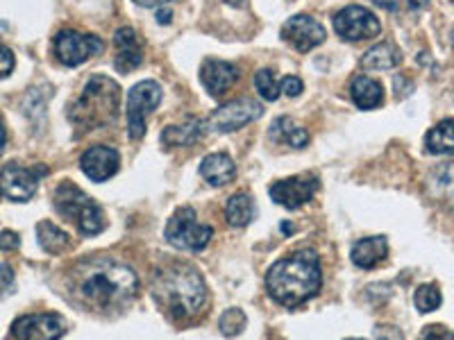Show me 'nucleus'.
Listing matches in <instances>:
<instances>
[{
    "instance_id": "1",
    "label": "nucleus",
    "mask_w": 454,
    "mask_h": 340,
    "mask_svg": "<svg viewBox=\"0 0 454 340\" xmlns=\"http://www.w3.org/2000/svg\"><path fill=\"white\" fill-rule=\"evenodd\" d=\"M71 290L93 309L125 306L139 293V277L128 263L109 257L84 259L71 273Z\"/></svg>"
},
{
    "instance_id": "2",
    "label": "nucleus",
    "mask_w": 454,
    "mask_h": 340,
    "mask_svg": "<svg viewBox=\"0 0 454 340\" xmlns=\"http://www.w3.org/2000/svg\"><path fill=\"white\" fill-rule=\"evenodd\" d=\"M323 286V270L320 259L314 250H298L289 257L279 259L269 268L266 289L270 298L282 306L305 305Z\"/></svg>"
},
{
    "instance_id": "3",
    "label": "nucleus",
    "mask_w": 454,
    "mask_h": 340,
    "mask_svg": "<svg viewBox=\"0 0 454 340\" xmlns=\"http://www.w3.org/2000/svg\"><path fill=\"white\" fill-rule=\"evenodd\" d=\"M155 302L176 318H192L205 306L207 286L192 263H166L153 277Z\"/></svg>"
},
{
    "instance_id": "4",
    "label": "nucleus",
    "mask_w": 454,
    "mask_h": 340,
    "mask_svg": "<svg viewBox=\"0 0 454 340\" xmlns=\"http://www.w3.org/2000/svg\"><path fill=\"white\" fill-rule=\"evenodd\" d=\"M121 103V87L107 75H93L80 98L73 103L68 119L82 132L116 123Z\"/></svg>"
},
{
    "instance_id": "5",
    "label": "nucleus",
    "mask_w": 454,
    "mask_h": 340,
    "mask_svg": "<svg viewBox=\"0 0 454 340\" xmlns=\"http://www.w3.org/2000/svg\"><path fill=\"white\" fill-rule=\"evenodd\" d=\"M52 202H55V209L59 212V216L71 220L87 236L100 234L107 227L103 206L71 182H64V184L57 186Z\"/></svg>"
},
{
    "instance_id": "6",
    "label": "nucleus",
    "mask_w": 454,
    "mask_h": 340,
    "mask_svg": "<svg viewBox=\"0 0 454 340\" xmlns=\"http://www.w3.org/2000/svg\"><path fill=\"white\" fill-rule=\"evenodd\" d=\"M166 241L177 250L186 252H200L209 245L214 236L212 225H202L198 222L196 209L193 206H180L173 216L166 222Z\"/></svg>"
},
{
    "instance_id": "7",
    "label": "nucleus",
    "mask_w": 454,
    "mask_h": 340,
    "mask_svg": "<svg viewBox=\"0 0 454 340\" xmlns=\"http://www.w3.org/2000/svg\"><path fill=\"white\" fill-rule=\"evenodd\" d=\"M161 87L155 80H141L128 93V135L141 139L145 135V120L161 103Z\"/></svg>"
},
{
    "instance_id": "8",
    "label": "nucleus",
    "mask_w": 454,
    "mask_h": 340,
    "mask_svg": "<svg viewBox=\"0 0 454 340\" xmlns=\"http://www.w3.org/2000/svg\"><path fill=\"white\" fill-rule=\"evenodd\" d=\"M334 32L343 42H364L382 32V23L368 7L348 5L334 14Z\"/></svg>"
},
{
    "instance_id": "9",
    "label": "nucleus",
    "mask_w": 454,
    "mask_h": 340,
    "mask_svg": "<svg viewBox=\"0 0 454 340\" xmlns=\"http://www.w3.org/2000/svg\"><path fill=\"white\" fill-rule=\"evenodd\" d=\"M103 50V39L96 35H82L78 30H62L55 36V55L64 66H80V64L100 55Z\"/></svg>"
},
{
    "instance_id": "10",
    "label": "nucleus",
    "mask_w": 454,
    "mask_h": 340,
    "mask_svg": "<svg viewBox=\"0 0 454 340\" xmlns=\"http://www.w3.org/2000/svg\"><path fill=\"white\" fill-rule=\"evenodd\" d=\"M262 113H263V107L257 103V100L253 98L232 100V103L218 107L216 112L209 116L207 128L214 129V132H221V135H227V132H237V129L254 123L257 119H262Z\"/></svg>"
},
{
    "instance_id": "11",
    "label": "nucleus",
    "mask_w": 454,
    "mask_h": 340,
    "mask_svg": "<svg viewBox=\"0 0 454 340\" xmlns=\"http://www.w3.org/2000/svg\"><path fill=\"white\" fill-rule=\"evenodd\" d=\"M48 175L46 166H26L19 164H7L0 173V189L10 200L14 202H27L36 193L39 180Z\"/></svg>"
},
{
    "instance_id": "12",
    "label": "nucleus",
    "mask_w": 454,
    "mask_h": 340,
    "mask_svg": "<svg viewBox=\"0 0 454 340\" xmlns=\"http://www.w3.org/2000/svg\"><path fill=\"white\" fill-rule=\"evenodd\" d=\"M64 334L67 322L57 313H27L12 325V336L16 340H59Z\"/></svg>"
},
{
    "instance_id": "13",
    "label": "nucleus",
    "mask_w": 454,
    "mask_h": 340,
    "mask_svg": "<svg viewBox=\"0 0 454 340\" xmlns=\"http://www.w3.org/2000/svg\"><path fill=\"white\" fill-rule=\"evenodd\" d=\"M325 27L314 16L298 14L282 26V39L298 52H309L325 42Z\"/></svg>"
},
{
    "instance_id": "14",
    "label": "nucleus",
    "mask_w": 454,
    "mask_h": 340,
    "mask_svg": "<svg viewBox=\"0 0 454 340\" xmlns=\"http://www.w3.org/2000/svg\"><path fill=\"white\" fill-rule=\"evenodd\" d=\"M316 191H318V180L314 175H298L275 182L269 193L284 209H300L302 205L311 202Z\"/></svg>"
},
{
    "instance_id": "15",
    "label": "nucleus",
    "mask_w": 454,
    "mask_h": 340,
    "mask_svg": "<svg viewBox=\"0 0 454 340\" xmlns=\"http://www.w3.org/2000/svg\"><path fill=\"white\" fill-rule=\"evenodd\" d=\"M121 155L119 150L109 148V145H93L80 157V168L84 175L93 182H107L119 173Z\"/></svg>"
},
{
    "instance_id": "16",
    "label": "nucleus",
    "mask_w": 454,
    "mask_h": 340,
    "mask_svg": "<svg viewBox=\"0 0 454 340\" xmlns=\"http://www.w3.org/2000/svg\"><path fill=\"white\" fill-rule=\"evenodd\" d=\"M114 46H116V57H114V68L119 73H129L141 66L144 62V42L139 32L132 27H121L114 35Z\"/></svg>"
},
{
    "instance_id": "17",
    "label": "nucleus",
    "mask_w": 454,
    "mask_h": 340,
    "mask_svg": "<svg viewBox=\"0 0 454 340\" xmlns=\"http://www.w3.org/2000/svg\"><path fill=\"white\" fill-rule=\"evenodd\" d=\"M200 80L207 91L212 93L214 98H218V96H223V93L230 91L237 84L239 66L209 57V59H205V64L200 68Z\"/></svg>"
},
{
    "instance_id": "18",
    "label": "nucleus",
    "mask_w": 454,
    "mask_h": 340,
    "mask_svg": "<svg viewBox=\"0 0 454 340\" xmlns=\"http://www.w3.org/2000/svg\"><path fill=\"white\" fill-rule=\"evenodd\" d=\"M352 263L359 266L364 270H371L375 266H380L382 261H387L388 257V241L387 236H368L356 241L352 245Z\"/></svg>"
},
{
    "instance_id": "19",
    "label": "nucleus",
    "mask_w": 454,
    "mask_h": 340,
    "mask_svg": "<svg viewBox=\"0 0 454 340\" xmlns=\"http://www.w3.org/2000/svg\"><path fill=\"white\" fill-rule=\"evenodd\" d=\"M200 175L212 186H225L237 177V164L225 152H214L202 159Z\"/></svg>"
},
{
    "instance_id": "20",
    "label": "nucleus",
    "mask_w": 454,
    "mask_h": 340,
    "mask_svg": "<svg viewBox=\"0 0 454 340\" xmlns=\"http://www.w3.org/2000/svg\"><path fill=\"white\" fill-rule=\"evenodd\" d=\"M350 96L356 107L368 112V109H375L384 103V87L377 80L356 75L350 84Z\"/></svg>"
},
{
    "instance_id": "21",
    "label": "nucleus",
    "mask_w": 454,
    "mask_h": 340,
    "mask_svg": "<svg viewBox=\"0 0 454 340\" xmlns=\"http://www.w3.org/2000/svg\"><path fill=\"white\" fill-rule=\"evenodd\" d=\"M400 62H403L400 48L391 42H384L372 46L362 57V68H366V71H388V68H395Z\"/></svg>"
},
{
    "instance_id": "22",
    "label": "nucleus",
    "mask_w": 454,
    "mask_h": 340,
    "mask_svg": "<svg viewBox=\"0 0 454 340\" xmlns=\"http://www.w3.org/2000/svg\"><path fill=\"white\" fill-rule=\"evenodd\" d=\"M425 148L429 155H454V120H441L425 136Z\"/></svg>"
},
{
    "instance_id": "23",
    "label": "nucleus",
    "mask_w": 454,
    "mask_h": 340,
    "mask_svg": "<svg viewBox=\"0 0 454 340\" xmlns=\"http://www.w3.org/2000/svg\"><path fill=\"white\" fill-rule=\"evenodd\" d=\"M205 123L198 119H189L182 125H170L161 132V143L164 145H193L202 136Z\"/></svg>"
},
{
    "instance_id": "24",
    "label": "nucleus",
    "mask_w": 454,
    "mask_h": 340,
    "mask_svg": "<svg viewBox=\"0 0 454 340\" xmlns=\"http://www.w3.org/2000/svg\"><path fill=\"white\" fill-rule=\"evenodd\" d=\"M36 236H39V245L48 254H62L73 245L71 236L57 225H52L51 220H42L36 225Z\"/></svg>"
},
{
    "instance_id": "25",
    "label": "nucleus",
    "mask_w": 454,
    "mask_h": 340,
    "mask_svg": "<svg viewBox=\"0 0 454 340\" xmlns=\"http://www.w3.org/2000/svg\"><path fill=\"white\" fill-rule=\"evenodd\" d=\"M225 218L232 227H246L254 218V200L250 193H234L225 205Z\"/></svg>"
},
{
    "instance_id": "26",
    "label": "nucleus",
    "mask_w": 454,
    "mask_h": 340,
    "mask_svg": "<svg viewBox=\"0 0 454 340\" xmlns=\"http://www.w3.org/2000/svg\"><path fill=\"white\" fill-rule=\"evenodd\" d=\"M270 139L282 141V143H289L291 148H305L309 143V135L307 129L298 128L291 119H278L270 125Z\"/></svg>"
},
{
    "instance_id": "27",
    "label": "nucleus",
    "mask_w": 454,
    "mask_h": 340,
    "mask_svg": "<svg viewBox=\"0 0 454 340\" xmlns=\"http://www.w3.org/2000/svg\"><path fill=\"white\" fill-rule=\"evenodd\" d=\"M441 302H443V298H441V290L436 283H423L413 295V305L420 313H432V311L439 309Z\"/></svg>"
},
{
    "instance_id": "28",
    "label": "nucleus",
    "mask_w": 454,
    "mask_h": 340,
    "mask_svg": "<svg viewBox=\"0 0 454 340\" xmlns=\"http://www.w3.org/2000/svg\"><path fill=\"white\" fill-rule=\"evenodd\" d=\"M254 87H257L259 96L263 100H269V103H273V100H278L282 96V82H278V78H275V73L270 68H262L254 75Z\"/></svg>"
},
{
    "instance_id": "29",
    "label": "nucleus",
    "mask_w": 454,
    "mask_h": 340,
    "mask_svg": "<svg viewBox=\"0 0 454 340\" xmlns=\"http://www.w3.org/2000/svg\"><path fill=\"white\" fill-rule=\"evenodd\" d=\"M218 327H221V331L227 338L239 336L243 331V327H246V313L241 309H227L221 315V320H218Z\"/></svg>"
},
{
    "instance_id": "30",
    "label": "nucleus",
    "mask_w": 454,
    "mask_h": 340,
    "mask_svg": "<svg viewBox=\"0 0 454 340\" xmlns=\"http://www.w3.org/2000/svg\"><path fill=\"white\" fill-rule=\"evenodd\" d=\"M436 180H439V186L443 189L448 196L454 197V164L443 166V168L436 173Z\"/></svg>"
},
{
    "instance_id": "31",
    "label": "nucleus",
    "mask_w": 454,
    "mask_h": 340,
    "mask_svg": "<svg viewBox=\"0 0 454 340\" xmlns=\"http://www.w3.org/2000/svg\"><path fill=\"white\" fill-rule=\"evenodd\" d=\"M14 290V268L10 263L0 266V295H10Z\"/></svg>"
},
{
    "instance_id": "32",
    "label": "nucleus",
    "mask_w": 454,
    "mask_h": 340,
    "mask_svg": "<svg viewBox=\"0 0 454 340\" xmlns=\"http://www.w3.org/2000/svg\"><path fill=\"white\" fill-rule=\"evenodd\" d=\"M14 52L10 50L7 46H3L0 43V80L7 78L12 71H14Z\"/></svg>"
},
{
    "instance_id": "33",
    "label": "nucleus",
    "mask_w": 454,
    "mask_h": 340,
    "mask_svg": "<svg viewBox=\"0 0 454 340\" xmlns=\"http://www.w3.org/2000/svg\"><path fill=\"white\" fill-rule=\"evenodd\" d=\"M375 340H404V334L393 325H377Z\"/></svg>"
},
{
    "instance_id": "34",
    "label": "nucleus",
    "mask_w": 454,
    "mask_h": 340,
    "mask_svg": "<svg viewBox=\"0 0 454 340\" xmlns=\"http://www.w3.org/2000/svg\"><path fill=\"white\" fill-rule=\"evenodd\" d=\"M302 89H305V84H302V80L300 78H295V75H286V78L282 80V91L286 93V96H291V98L300 96Z\"/></svg>"
},
{
    "instance_id": "35",
    "label": "nucleus",
    "mask_w": 454,
    "mask_h": 340,
    "mask_svg": "<svg viewBox=\"0 0 454 340\" xmlns=\"http://www.w3.org/2000/svg\"><path fill=\"white\" fill-rule=\"evenodd\" d=\"M423 340H454V334L452 331L443 329V327H429V329L425 331Z\"/></svg>"
},
{
    "instance_id": "36",
    "label": "nucleus",
    "mask_w": 454,
    "mask_h": 340,
    "mask_svg": "<svg viewBox=\"0 0 454 340\" xmlns=\"http://www.w3.org/2000/svg\"><path fill=\"white\" fill-rule=\"evenodd\" d=\"M5 145H7V129H5V123H3V119H0V155H3Z\"/></svg>"
},
{
    "instance_id": "37",
    "label": "nucleus",
    "mask_w": 454,
    "mask_h": 340,
    "mask_svg": "<svg viewBox=\"0 0 454 340\" xmlns=\"http://www.w3.org/2000/svg\"><path fill=\"white\" fill-rule=\"evenodd\" d=\"M157 19H160V23H164V26H166V23L170 21V10H168V7L161 5L160 7V14H157Z\"/></svg>"
},
{
    "instance_id": "38",
    "label": "nucleus",
    "mask_w": 454,
    "mask_h": 340,
    "mask_svg": "<svg viewBox=\"0 0 454 340\" xmlns=\"http://www.w3.org/2000/svg\"><path fill=\"white\" fill-rule=\"evenodd\" d=\"M350 340H364V338H350Z\"/></svg>"
},
{
    "instance_id": "39",
    "label": "nucleus",
    "mask_w": 454,
    "mask_h": 340,
    "mask_svg": "<svg viewBox=\"0 0 454 340\" xmlns=\"http://www.w3.org/2000/svg\"><path fill=\"white\" fill-rule=\"evenodd\" d=\"M0 197H3V189H0Z\"/></svg>"
}]
</instances>
